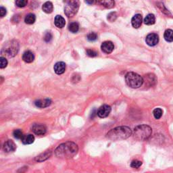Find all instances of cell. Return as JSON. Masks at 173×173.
I'll return each mask as SVG.
<instances>
[{"instance_id":"9a60e30c","label":"cell","mask_w":173,"mask_h":173,"mask_svg":"<svg viewBox=\"0 0 173 173\" xmlns=\"http://www.w3.org/2000/svg\"><path fill=\"white\" fill-rule=\"evenodd\" d=\"M22 59L27 63H31L35 59V56L30 51H27L22 55Z\"/></svg>"},{"instance_id":"2e32d148","label":"cell","mask_w":173,"mask_h":173,"mask_svg":"<svg viewBox=\"0 0 173 173\" xmlns=\"http://www.w3.org/2000/svg\"><path fill=\"white\" fill-rule=\"evenodd\" d=\"M54 23L58 28L62 29V28H63L65 26V24H66V21H65V19L62 16L57 15L55 18Z\"/></svg>"},{"instance_id":"7402d4cb","label":"cell","mask_w":173,"mask_h":173,"mask_svg":"<svg viewBox=\"0 0 173 173\" xmlns=\"http://www.w3.org/2000/svg\"><path fill=\"white\" fill-rule=\"evenodd\" d=\"M164 37L165 40L168 42L173 41V30L171 29H168L165 31L164 35Z\"/></svg>"},{"instance_id":"8fae6325","label":"cell","mask_w":173,"mask_h":173,"mask_svg":"<svg viewBox=\"0 0 173 173\" xmlns=\"http://www.w3.org/2000/svg\"><path fill=\"white\" fill-rule=\"evenodd\" d=\"M16 147L15 143L11 140L7 141L6 142L4 143V146H3V149H4V152L7 153L14 152L16 150Z\"/></svg>"},{"instance_id":"30bf717a","label":"cell","mask_w":173,"mask_h":173,"mask_svg":"<svg viewBox=\"0 0 173 173\" xmlns=\"http://www.w3.org/2000/svg\"><path fill=\"white\" fill-rule=\"evenodd\" d=\"M101 49L103 51V52L109 54V53H111L114 49V43L112 41H105L104 43H102Z\"/></svg>"},{"instance_id":"3957f363","label":"cell","mask_w":173,"mask_h":173,"mask_svg":"<svg viewBox=\"0 0 173 173\" xmlns=\"http://www.w3.org/2000/svg\"><path fill=\"white\" fill-rule=\"evenodd\" d=\"M152 133V129L149 126L146 124H141L135 127L133 131V135L136 139L144 141L147 139L151 136Z\"/></svg>"},{"instance_id":"4316f807","label":"cell","mask_w":173,"mask_h":173,"mask_svg":"<svg viewBox=\"0 0 173 173\" xmlns=\"http://www.w3.org/2000/svg\"><path fill=\"white\" fill-rule=\"evenodd\" d=\"M13 135L16 139H22L23 137V133L21 129H16L14 130L13 132Z\"/></svg>"},{"instance_id":"8992f818","label":"cell","mask_w":173,"mask_h":173,"mask_svg":"<svg viewBox=\"0 0 173 173\" xmlns=\"http://www.w3.org/2000/svg\"><path fill=\"white\" fill-rule=\"evenodd\" d=\"M79 9L78 1H69L64 8V13L69 18H71L76 14Z\"/></svg>"},{"instance_id":"e0dca14e","label":"cell","mask_w":173,"mask_h":173,"mask_svg":"<svg viewBox=\"0 0 173 173\" xmlns=\"http://www.w3.org/2000/svg\"><path fill=\"white\" fill-rule=\"evenodd\" d=\"M21 141L22 143L24 145H29L34 142V141H35V137L31 134L24 135L21 139Z\"/></svg>"},{"instance_id":"836d02e7","label":"cell","mask_w":173,"mask_h":173,"mask_svg":"<svg viewBox=\"0 0 173 173\" xmlns=\"http://www.w3.org/2000/svg\"><path fill=\"white\" fill-rule=\"evenodd\" d=\"M7 11L6 9L4 7H1L0 8V15H1V17H4L5 14H6Z\"/></svg>"},{"instance_id":"7a4b0ae2","label":"cell","mask_w":173,"mask_h":173,"mask_svg":"<svg viewBox=\"0 0 173 173\" xmlns=\"http://www.w3.org/2000/svg\"><path fill=\"white\" fill-rule=\"evenodd\" d=\"M132 135V130L128 127H118L110 130L107 133L106 137L112 141L124 140Z\"/></svg>"},{"instance_id":"52a82bcc","label":"cell","mask_w":173,"mask_h":173,"mask_svg":"<svg viewBox=\"0 0 173 173\" xmlns=\"http://www.w3.org/2000/svg\"><path fill=\"white\" fill-rule=\"evenodd\" d=\"M111 112V107L108 105H103L98 110V116L100 118H106Z\"/></svg>"},{"instance_id":"5b68a950","label":"cell","mask_w":173,"mask_h":173,"mask_svg":"<svg viewBox=\"0 0 173 173\" xmlns=\"http://www.w3.org/2000/svg\"><path fill=\"white\" fill-rule=\"evenodd\" d=\"M19 45L16 41H10L5 43L2 50V54L8 58H12L18 53Z\"/></svg>"},{"instance_id":"83f0119b","label":"cell","mask_w":173,"mask_h":173,"mask_svg":"<svg viewBox=\"0 0 173 173\" xmlns=\"http://www.w3.org/2000/svg\"><path fill=\"white\" fill-rule=\"evenodd\" d=\"M98 39V35L94 32L90 33L89 34H88L87 35V39L90 41H94L95 40H97Z\"/></svg>"},{"instance_id":"44dd1931","label":"cell","mask_w":173,"mask_h":173,"mask_svg":"<svg viewBox=\"0 0 173 173\" xmlns=\"http://www.w3.org/2000/svg\"><path fill=\"white\" fill-rule=\"evenodd\" d=\"M36 21V16L34 14H29L24 18L25 23L28 24H33Z\"/></svg>"},{"instance_id":"ac0fdd59","label":"cell","mask_w":173,"mask_h":173,"mask_svg":"<svg viewBox=\"0 0 173 173\" xmlns=\"http://www.w3.org/2000/svg\"><path fill=\"white\" fill-rule=\"evenodd\" d=\"M42 10L44 12L47 14H50L53 12V5L52 2H47L42 6Z\"/></svg>"},{"instance_id":"6da1fadb","label":"cell","mask_w":173,"mask_h":173,"mask_svg":"<svg viewBox=\"0 0 173 173\" xmlns=\"http://www.w3.org/2000/svg\"><path fill=\"white\" fill-rule=\"evenodd\" d=\"M78 151L77 145L72 141H67L59 145L55 150V154L59 158L70 159L75 156Z\"/></svg>"},{"instance_id":"603a6c76","label":"cell","mask_w":173,"mask_h":173,"mask_svg":"<svg viewBox=\"0 0 173 173\" xmlns=\"http://www.w3.org/2000/svg\"><path fill=\"white\" fill-rule=\"evenodd\" d=\"M96 3L107 8H112L114 6L115 4V2L114 1H100L97 2Z\"/></svg>"},{"instance_id":"ba28073f","label":"cell","mask_w":173,"mask_h":173,"mask_svg":"<svg viewBox=\"0 0 173 173\" xmlns=\"http://www.w3.org/2000/svg\"><path fill=\"white\" fill-rule=\"evenodd\" d=\"M33 132L37 135H44L47 131L45 125L41 124H33L32 126Z\"/></svg>"},{"instance_id":"d6a6232c","label":"cell","mask_w":173,"mask_h":173,"mask_svg":"<svg viewBox=\"0 0 173 173\" xmlns=\"http://www.w3.org/2000/svg\"><path fill=\"white\" fill-rule=\"evenodd\" d=\"M53 38L52 34L51 33V32H47L45 33V37H44V40L46 42H50L52 41V39Z\"/></svg>"},{"instance_id":"d4e9b609","label":"cell","mask_w":173,"mask_h":173,"mask_svg":"<svg viewBox=\"0 0 173 173\" xmlns=\"http://www.w3.org/2000/svg\"><path fill=\"white\" fill-rule=\"evenodd\" d=\"M162 114H163L162 110L160 108V107L155 108L154 110V112H153V114H154V116L155 119H160L162 117Z\"/></svg>"},{"instance_id":"7c38bea8","label":"cell","mask_w":173,"mask_h":173,"mask_svg":"<svg viewBox=\"0 0 173 173\" xmlns=\"http://www.w3.org/2000/svg\"><path fill=\"white\" fill-rule=\"evenodd\" d=\"M142 16L139 14H135L134 16L133 17V18L131 20V23L132 26L135 28V29H138L141 27V24H142Z\"/></svg>"},{"instance_id":"277c9868","label":"cell","mask_w":173,"mask_h":173,"mask_svg":"<svg viewBox=\"0 0 173 173\" xmlns=\"http://www.w3.org/2000/svg\"><path fill=\"white\" fill-rule=\"evenodd\" d=\"M125 81L127 85L133 89L140 87L143 84V77L133 72H130L127 74L125 76Z\"/></svg>"},{"instance_id":"484cf974","label":"cell","mask_w":173,"mask_h":173,"mask_svg":"<svg viewBox=\"0 0 173 173\" xmlns=\"http://www.w3.org/2000/svg\"><path fill=\"white\" fill-rule=\"evenodd\" d=\"M141 165H142V162L138 160H133L130 163V166L133 168H139Z\"/></svg>"},{"instance_id":"f1b7e54d","label":"cell","mask_w":173,"mask_h":173,"mask_svg":"<svg viewBox=\"0 0 173 173\" xmlns=\"http://www.w3.org/2000/svg\"><path fill=\"white\" fill-rule=\"evenodd\" d=\"M28 4L27 0H18L16 2V5L19 8H24Z\"/></svg>"},{"instance_id":"cb8c5ba5","label":"cell","mask_w":173,"mask_h":173,"mask_svg":"<svg viewBox=\"0 0 173 173\" xmlns=\"http://www.w3.org/2000/svg\"><path fill=\"white\" fill-rule=\"evenodd\" d=\"M69 29L71 33H77L79 29V25L77 22H72V23H70L69 24Z\"/></svg>"},{"instance_id":"f546056e","label":"cell","mask_w":173,"mask_h":173,"mask_svg":"<svg viewBox=\"0 0 173 173\" xmlns=\"http://www.w3.org/2000/svg\"><path fill=\"white\" fill-rule=\"evenodd\" d=\"M7 65H8L7 59H5V58L2 56V57L0 58V68H1V69H4V68L7 66Z\"/></svg>"},{"instance_id":"ffe728a7","label":"cell","mask_w":173,"mask_h":173,"mask_svg":"<svg viewBox=\"0 0 173 173\" xmlns=\"http://www.w3.org/2000/svg\"><path fill=\"white\" fill-rule=\"evenodd\" d=\"M155 18L152 14H149L144 18V23L147 25H152L155 23Z\"/></svg>"},{"instance_id":"4dcf8cb0","label":"cell","mask_w":173,"mask_h":173,"mask_svg":"<svg viewBox=\"0 0 173 173\" xmlns=\"http://www.w3.org/2000/svg\"><path fill=\"white\" fill-rule=\"evenodd\" d=\"M116 18H117V15L116 12H111L107 16V20H109L110 22H114Z\"/></svg>"},{"instance_id":"4fadbf2b","label":"cell","mask_w":173,"mask_h":173,"mask_svg":"<svg viewBox=\"0 0 173 173\" xmlns=\"http://www.w3.org/2000/svg\"><path fill=\"white\" fill-rule=\"evenodd\" d=\"M54 71L57 75H62L66 70V64L63 62H58L54 65Z\"/></svg>"},{"instance_id":"9c48e42d","label":"cell","mask_w":173,"mask_h":173,"mask_svg":"<svg viewBox=\"0 0 173 173\" xmlns=\"http://www.w3.org/2000/svg\"><path fill=\"white\" fill-rule=\"evenodd\" d=\"M146 43L149 46H155L159 42V37L155 33H150L146 37Z\"/></svg>"},{"instance_id":"5bb4252c","label":"cell","mask_w":173,"mask_h":173,"mask_svg":"<svg viewBox=\"0 0 173 173\" xmlns=\"http://www.w3.org/2000/svg\"><path fill=\"white\" fill-rule=\"evenodd\" d=\"M52 104V100L50 99H44V100H39L35 101V105L40 108H44V107H48Z\"/></svg>"},{"instance_id":"d6986e66","label":"cell","mask_w":173,"mask_h":173,"mask_svg":"<svg viewBox=\"0 0 173 173\" xmlns=\"http://www.w3.org/2000/svg\"><path fill=\"white\" fill-rule=\"evenodd\" d=\"M51 155H52V152H51V151H47L45 152L44 154H41L38 155V156H37L35 160L37 162H43L45 160H47V158H49Z\"/></svg>"},{"instance_id":"1f68e13d","label":"cell","mask_w":173,"mask_h":173,"mask_svg":"<svg viewBox=\"0 0 173 173\" xmlns=\"http://www.w3.org/2000/svg\"><path fill=\"white\" fill-rule=\"evenodd\" d=\"M87 55L89 57H95L98 56V53L93 50L88 49L87 50Z\"/></svg>"}]
</instances>
